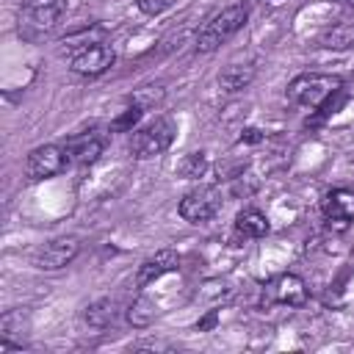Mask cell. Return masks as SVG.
Wrapping results in <instances>:
<instances>
[{
  "label": "cell",
  "instance_id": "cell-1",
  "mask_svg": "<svg viewBox=\"0 0 354 354\" xmlns=\"http://www.w3.org/2000/svg\"><path fill=\"white\" fill-rule=\"evenodd\" d=\"M340 88H343V80L337 75H329V72H301V75H296L288 83L285 94L299 108H321Z\"/></svg>",
  "mask_w": 354,
  "mask_h": 354
},
{
  "label": "cell",
  "instance_id": "cell-2",
  "mask_svg": "<svg viewBox=\"0 0 354 354\" xmlns=\"http://www.w3.org/2000/svg\"><path fill=\"white\" fill-rule=\"evenodd\" d=\"M64 8H66V0H22L19 11H17L19 36L28 39V41H36V39L47 36L58 25Z\"/></svg>",
  "mask_w": 354,
  "mask_h": 354
},
{
  "label": "cell",
  "instance_id": "cell-3",
  "mask_svg": "<svg viewBox=\"0 0 354 354\" xmlns=\"http://www.w3.org/2000/svg\"><path fill=\"white\" fill-rule=\"evenodd\" d=\"M249 19V8L243 3H232L227 8H221L199 33H196V53H213L218 50L224 41H230Z\"/></svg>",
  "mask_w": 354,
  "mask_h": 354
},
{
  "label": "cell",
  "instance_id": "cell-4",
  "mask_svg": "<svg viewBox=\"0 0 354 354\" xmlns=\"http://www.w3.org/2000/svg\"><path fill=\"white\" fill-rule=\"evenodd\" d=\"M174 136H177L174 119H169V116H155L152 122H147L144 127H138V130L133 133L130 152H133V158H138V160L158 158V155H163V152L171 147Z\"/></svg>",
  "mask_w": 354,
  "mask_h": 354
},
{
  "label": "cell",
  "instance_id": "cell-5",
  "mask_svg": "<svg viewBox=\"0 0 354 354\" xmlns=\"http://www.w3.org/2000/svg\"><path fill=\"white\" fill-rule=\"evenodd\" d=\"M66 166H69V152H66L64 144H41V147L28 152L25 177L30 183H41V180H50V177L61 174Z\"/></svg>",
  "mask_w": 354,
  "mask_h": 354
},
{
  "label": "cell",
  "instance_id": "cell-6",
  "mask_svg": "<svg viewBox=\"0 0 354 354\" xmlns=\"http://www.w3.org/2000/svg\"><path fill=\"white\" fill-rule=\"evenodd\" d=\"M221 210V191L216 185H199V188H191L180 205H177V213L188 221V224H205L210 221L216 213Z\"/></svg>",
  "mask_w": 354,
  "mask_h": 354
},
{
  "label": "cell",
  "instance_id": "cell-7",
  "mask_svg": "<svg viewBox=\"0 0 354 354\" xmlns=\"http://www.w3.org/2000/svg\"><path fill=\"white\" fill-rule=\"evenodd\" d=\"M116 61V53L111 44H102V41H94L88 47H80L72 61H69V69L80 77H100L105 75Z\"/></svg>",
  "mask_w": 354,
  "mask_h": 354
},
{
  "label": "cell",
  "instance_id": "cell-8",
  "mask_svg": "<svg viewBox=\"0 0 354 354\" xmlns=\"http://www.w3.org/2000/svg\"><path fill=\"white\" fill-rule=\"evenodd\" d=\"M77 254H80V241L72 238V235H64V238H53L44 246H39L36 254H33V266L39 271H61Z\"/></svg>",
  "mask_w": 354,
  "mask_h": 354
},
{
  "label": "cell",
  "instance_id": "cell-9",
  "mask_svg": "<svg viewBox=\"0 0 354 354\" xmlns=\"http://www.w3.org/2000/svg\"><path fill=\"white\" fill-rule=\"evenodd\" d=\"M321 213L329 230L343 232L354 221V194L346 188H335L321 199Z\"/></svg>",
  "mask_w": 354,
  "mask_h": 354
},
{
  "label": "cell",
  "instance_id": "cell-10",
  "mask_svg": "<svg viewBox=\"0 0 354 354\" xmlns=\"http://www.w3.org/2000/svg\"><path fill=\"white\" fill-rule=\"evenodd\" d=\"M64 147L69 152V163H75V166H91L105 152V136H100L97 130H88V133H80V136L66 138Z\"/></svg>",
  "mask_w": 354,
  "mask_h": 354
},
{
  "label": "cell",
  "instance_id": "cell-11",
  "mask_svg": "<svg viewBox=\"0 0 354 354\" xmlns=\"http://www.w3.org/2000/svg\"><path fill=\"white\" fill-rule=\"evenodd\" d=\"M268 301L285 304V307H301L307 301V282L299 274H279L268 288H266Z\"/></svg>",
  "mask_w": 354,
  "mask_h": 354
},
{
  "label": "cell",
  "instance_id": "cell-12",
  "mask_svg": "<svg viewBox=\"0 0 354 354\" xmlns=\"http://www.w3.org/2000/svg\"><path fill=\"white\" fill-rule=\"evenodd\" d=\"M177 266H180V254H177L174 249H160V252H155L152 257H147V260L138 266V271H136V285H138V288H147V285L158 282L160 277L177 271Z\"/></svg>",
  "mask_w": 354,
  "mask_h": 354
},
{
  "label": "cell",
  "instance_id": "cell-13",
  "mask_svg": "<svg viewBox=\"0 0 354 354\" xmlns=\"http://www.w3.org/2000/svg\"><path fill=\"white\" fill-rule=\"evenodd\" d=\"M235 235L243 238V241H254V238H263L268 232V218L263 210L257 207H243L238 216H235Z\"/></svg>",
  "mask_w": 354,
  "mask_h": 354
},
{
  "label": "cell",
  "instance_id": "cell-14",
  "mask_svg": "<svg viewBox=\"0 0 354 354\" xmlns=\"http://www.w3.org/2000/svg\"><path fill=\"white\" fill-rule=\"evenodd\" d=\"M116 318H119V304H116L113 299H108V296L91 301V304L83 310V321H86L91 329H108V326L116 324Z\"/></svg>",
  "mask_w": 354,
  "mask_h": 354
},
{
  "label": "cell",
  "instance_id": "cell-15",
  "mask_svg": "<svg viewBox=\"0 0 354 354\" xmlns=\"http://www.w3.org/2000/svg\"><path fill=\"white\" fill-rule=\"evenodd\" d=\"M252 80H254V64H227V66L218 72V86H221L227 94L243 91Z\"/></svg>",
  "mask_w": 354,
  "mask_h": 354
},
{
  "label": "cell",
  "instance_id": "cell-16",
  "mask_svg": "<svg viewBox=\"0 0 354 354\" xmlns=\"http://www.w3.org/2000/svg\"><path fill=\"white\" fill-rule=\"evenodd\" d=\"M321 47H329V50H348L354 47V19H343L332 28H326L318 39Z\"/></svg>",
  "mask_w": 354,
  "mask_h": 354
},
{
  "label": "cell",
  "instance_id": "cell-17",
  "mask_svg": "<svg viewBox=\"0 0 354 354\" xmlns=\"http://www.w3.org/2000/svg\"><path fill=\"white\" fill-rule=\"evenodd\" d=\"M155 315H158V307H155V301H152L149 296H144V293H138V296L130 301V307H127V324H130V326H138V329L149 326V324L155 321Z\"/></svg>",
  "mask_w": 354,
  "mask_h": 354
},
{
  "label": "cell",
  "instance_id": "cell-18",
  "mask_svg": "<svg viewBox=\"0 0 354 354\" xmlns=\"http://www.w3.org/2000/svg\"><path fill=\"white\" fill-rule=\"evenodd\" d=\"M205 171H207V155H205L202 149L183 155L180 163H177V174H180L183 180H199Z\"/></svg>",
  "mask_w": 354,
  "mask_h": 354
},
{
  "label": "cell",
  "instance_id": "cell-19",
  "mask_svg": "<svg viewBox=\"0 0 354 354\" xmlns=\"http://www.w3.org/2000/svg\"><path fill=\"white\" fill-rule=\"evenodd\" d=\"M25 329V315H22V310L17 307V310H6L3 313V318H0V337H8V340H17V343H22V332Z\"/></svg>",
  "mask_w": 354,
  "mask_h": 354
},
{
  "label": "cell",
  "instance_id": "cell-20",
  "mask_svg": "<svg viewBox=\"0 0 354 354\" xmlns=\"http://www.w3.org/2000/svg\"><path fill=\"white\" fill-rule=\"evenodd\" d=\"M141 116H144V108H141L138 102H133V105H127V108H124V111H122V113H119V116H116V119L108 124V130H111V133H124V130H133V124H136Z\"/></svg>",
  "mask_w": 354,
  "mask_h": 354
},
{
  "label": "cell",
  "instance_id": "cell-21",
  "mask_svg": "<svg viewBox=\"0 0 354 354\" xmlns=\"http://www.w3.org/2000/svg\"><path fill=\"white\" fill-rule=\"evenodd\" d=\"M174 3H177V0H136L138 11L147 14V17H160V14L169 11Z\"/></svg>",
  "mask_w": 354,
  "mask_h": 354
},
{
  "label": "cell",
  "instance_id": "cell-22",
  "mask_svg": "<svg viewBox=\"0 0 354 354\" xmlns=\"http://www.w3.org/2000/svg\"><path fill=\"white\" fill-rule=\"evenodd\" d=\"M216 321H218V313H216V310H210V313H207V318L196 324V329H199V332H205V329H213V326H216Z\"/></svg>",
  "mask_w": 354,
  "mask_h": 354
},
{
  "label": "cell",
  "instance_id": "cell-23",
  "mask_svg": "<svg viewBox=\"0 0 354 354\" xmlns=\"http://www.w3.org/2000/svg\"><path fill=\"white\" fill-rule=\"evenodd\" d=\"M263 136H260V130L257 127H246L243 130V136H241V141H260Z\"/></svg>",
  "mask_w": 354,
  "mask_h": 354
},
{
  "label": "cell",
  "instance_id": "cell-24",
  "mask_svg": "<svg viewBox=\"0 0 354 354\" xmlns=\"http://www.w3.org/2000/svg\"><path fill=\"white\" fill-rule=\"evenodd\" d=\"M337 3H346V6H354V0H337Z\"/></svg>",
  "mask_w": 354,
  "mask_h": 354
}]
</instances>
